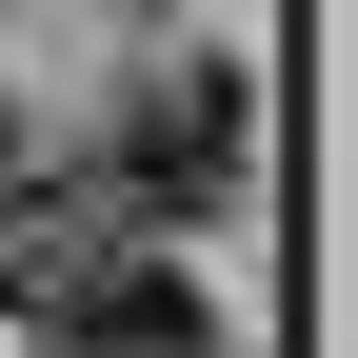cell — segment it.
Instances as JSON below:
<instances>
[{"instance_id":"cell-1","label":"cell","mask_w":358,"mask_h":358,"mask_svg":"<svg viewBox=\"0 0 358 358\" xmlns=\"http://www.w3.org/2000/svg\"><path fill=\"white\" fill-rule=\"evenodd\" d=\"M120 219H140V239H159V219H219V199H239V179H259V100H239V60H219V40H179V60L140 80V100H120Z\"/></svg>"},{"instance_id":"cell-3","label":"cell","mask_w":358,"mask_h":358,"mask_svg":"<svg viewBox=\"0 0 358 358\" xmlns=\"http://www.w3.org/2000/svg\"><path fill=\"white\" fill-rule=\"evenodd\" d=\"M80 259H100V219H80L60 179H40L20 140H0V319H40V299H60Z\"/></svg>"},{"instance_id":"cell-2","label":"cell","mask_w":358,"mask_h":358,"mask_svg":"<svg viewBox=\"0 0 358 358\" xmlns=\"http://www.w3.org/2000/svg\"><path fill=\"white\" fill-rule=\"evenodd\" d=\"M40 338H60V358H219V299L179 279L159 239H100L60 299H40Z\"/></svg>"}]
</instances>
